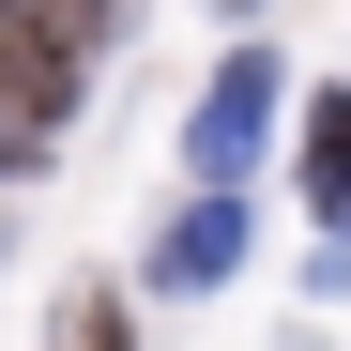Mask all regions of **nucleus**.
<instances>
[{"label":"nucleus","instance_id":"1","mask_svg":"<svg viewBox=\"0 0 351 351\" xmlns=\"http://www.w3.org/2000/svg\"><path fill=\"white\" fill-rule=\"evenodd\" d=\"M275 138V46H229L214 92H199V123H184V168H214V184H245Z\"/></svg>","mask_w":351,"mask_h":351},{"label":"nucleus","instance_id":"2","mask_svg":"<svg viewBox=\"0 0 351 351\" xmlns=\"http://www.w3.org/2000/svg\"><path fill=\"white\" fill-rule=\"evenodd\" d=\"M229 260H245V199H229V184H214V199H184V214L153 229V290H214Z\"/></svg>","mask_w":351,"mask_h":351},{"label":"nucleus","instance_id":"3","mask_svg":"<svg viewBox=\"0 0 351 351\" xmlns=\"http://www.w3.org/2000/svg\"><path fill=\"white\" fill-rule=\"evenodd\" d=\"M306 199H321V229H351V92L306 107Z\"/></svg>","mask_w":351,"mask_h":351},{"label":"nucleus","instance_id":"4","mask_svg":"<svg viewBox=\"0 0 351 351\" xmlns=\"http://www.w3.org/2000/svg\"><path fill=\"white\" fill-rule=\"evenodd\" d=\"M46 351H123V306H107V290H77V306H62V336H46Z\"/></svg>","mask_w":351,"mask_h":351},{"label":"nucleus","instance_id":"5","mask_svg":"<svg viewBox=\"0 0 351 351\" xmlns=\"http://www.w3.org/2000/svg\"><path fill=\"white\" fill-rule=\"evenodd\" d=\"M229 16H260V0H229Z\"/></svg>","mask_w":351,"mask_h":351}]
</instances>
